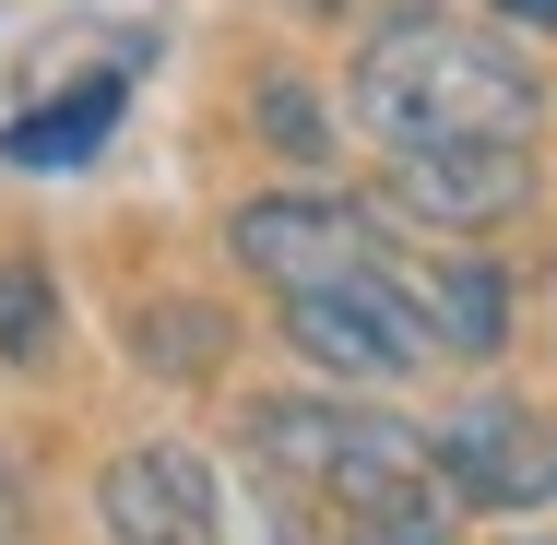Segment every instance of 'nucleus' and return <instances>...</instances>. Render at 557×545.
<instances>
[{
    "mask_svg": "<svg viewBox=\"0 0 557 545\" xmlns=\"http://www.w3.org/2000/svg\"><path fill=\"white\" fill-rule=\"evenodd\" d=\"M356 131L380 143V154H428V143H534V72L498 48V36H474V24H440V12H416V24H380L368 48H356Z\"/></svg>",
    "mask_w": 557,
    "mask_h": 545,
    "instance_id": "nucleus-1",
    "label": "nucleus"
},
{
    "mask_svg": "<svg viewBox=\"0 0 557 545\" xmlns=\"http://www.w3.org/2000/svg\"><path fill=\"white\" fill-rule=\"evenodd\" d=\"M249 462L285 474L297 498H333L344 522H356V510H440L428 428H404V416H380V404L261 392V404H249Z\"/></svg>",
    "mask_w": 557,
    "mask_h": 545,
    "instance_id": "nucleus-2",
    "label": "nucleus"
},
{
    "mask_svg": "<svg viewBox=\"0 0 557 545\" xmlns=\"http://www.w3.org/2000/svg\"><path fill=\"white\" fill-rule=\"evenodd\" d=\"M380 214H404L440 249H474V237L534 214V143H428V154H392L380 166Z\"/></svg>",
    "mask_w": 557,
    "mask_h": 545,
    "instance_id": "nucleus-3",
    "label": "nucleus"
},
{
    "mask_svg": "<svg viewBox=\"0 0 557 545\" xmlns=\"http://www.w3.org/2000/svg\"><path fill=\"white\" fill-rule=\"evenodd\" d=\"M225 249H237L273 297H297V285H356V273H380V261H392L380 214H368V202H344V190H261V202H237Z\"/></svg>",
    "mask_w": 557,
    "mask_h": 545,
    "instance_id": "nucleus-4",
    "label": "nucleus"
},
{
    "mask_svg": "<svg viewBox=\"0 0 557 545\" xmlns=\"http://www.w3.org/2000/svg\"><path fill=\"white\" fill-rule=\"evenodd\" d=\"M428 462H440V486L462 510H498V522H522V510L557 498V428L534 404H510V392L450 404L440 428H428Z\"/></svg>",
    "mask_w": 557,
    "mask_h": 545,
    "instance_id": "nucleus-5",
    "label": "nucleus"
},
{
    "mask_svg": "<svg viewBox=\"0 0 557 545\" xmlns=\"http://www.w3.org/2000/svg\"><path fill=\"white\" fill-rule=\"evenodd\" d=\"M285 344H297L309 368H333V380H404V368H428L392 261L356 273V285H297V297H285Z\"/></svg>",
    "mask_w": 557,
    "mask_h": 545,
    "instance_id": "nucleus-6",
    "label": "nucleus"
},
{
    "mask_svg": "<svg viewBox=\"0 0 557 545\" xmlns=\"http://www.w3.org/2000/svg\"><path fill=\"white\" fill-rule=\"evenodd\" d=\"M96 522H108V545H225V486L202 450L143 438L96 474Z\"/></svg>",
    "mask_w": 557,
    "mask_h": 545,
    "instance_id": "nucleus-7",
    "label": "nucleus"
},
{
    "mask_svg": "<svg viewBox=\"0 0 557 545\" xmlns=\"http://www.w3.org/2000/svg\"><path fill=\"white\" fill-rule=\"evenodd\" d=\"M404 285V321L428 356H498L510 344V273L474 261V249H428V261H392Z\"/></svg>",
    "mask_w": 557,
    "mask_h": 545,
    "instance_id": "nucleus-8",
    "label": "nucleus"
},
{
    "mask_svg": "<svg viewBox=\"0 0 557 545\" xmlns=\"http://www.w3.org/2000/svg\"><path fill=\"white\" fill-rule=\"evenodd\" d=\"M119 108H131V72H84L72 96H48V108L12 119V166H84L119 131Z\"/></svg>",
    "mask_w": 557,
    "mask_h": 545,
    "instance_id": "nucleus-9",
    "label": "nucleus"
},
{
    "mask_svg": "<svg viewBox=\"0 0 557 545\" xmlns=\"http://www.w3.org/2000/svg\"><path fill=\"white\" fill-rule=\"evenodd\" d=\"M60 344V285H48V261H0V356H48Z\"/></svg>",
    "mask_w": 557,
    "mask_h": 545,
    "instance_id": "nucleus-10",
    "label": "nucleus"
},
{
    "mask_svg": "<svg viewBox=\"0 0 557 545\" xmlns=\"http://www.w3.org/2000/svg\"><path fill=\"white\" fill-rule=\"evenodd\" d=\"M261 143H273V154H297V166H321V154H333V119H321V96H309L297 72H273V84H261Z\"/></svg>",
    "mask_w": 557,
    "mask_h": 545,
    "instance_id": "nucleus-11",
    "label": "nucleus"
},
{
    "mask_svg": "<svg viewBox=\"0 0 557 545\" xmlns=\"http://www.w3.org/2000/svg\"><path fill=\"white\" fill-rule=\"evenodd\" d=\"M143 356H166V368H214L225 356V321H178V297L143 321Z\"/></svg>",
    "mask_w": 557,
    "mask_h": 545,
    "instance_id": "nucleus-12",
    "label": "nucleus"
},
{
    "mask_svg": "<svg viewBox=\"0 0 557 545\" xmlns=\"http://www.w3.org/2000/svg\"><path fill=\"white\" fill-rule=\"evenodd\" d=\"M344 545H450V522H440V510H356Z\"/></svg>",
    "mask_w": 557,
    "mask_h": 545,
    "instance_id": "nucleus-13",
    "label": "nucleus"
},
{
    "mask_svg": "<svg viewBox=\"0 0 557 545\" xmlns=\"http://www.w3.org/2000/svg\"><path fill=\"white\" fill-rule=\"evenodd\" d=\"M309 12H333V24H416V12H440V0H309Z\"/></svg>",
    "mask_w": 557,
    "mask_h": 545,
    "instance_id": "nucleus-14",
    "label": "nucleus"
},
{
    "mask_svg": "<svg viewBox=\"0 0 557 545\" xmlns=\"http://www.w3.org/2000/svg\"><path fill=\"white\" fill-rule=\"evenodd\" d=\"M12 522H24V474L0 462V534H12Z\"/></svg>",
    "mask_w": 557,
    "mask_h": 545,
    "instance_id": "nucleus-15",
    "label": "nucleus"
},
{
    "mask_svg": "<svg viewBox=\"0 0 557 545\" xmlns=\"http://www.w3.org/2000/svg\"><path fill=\"white\" fill-rule=\"evenodd\" d=\"M498 12H510V24H546V36H557V0H498Z\"/></svg>",
    "mask_w": 557,
    "mask_h": 545,
    "instance_id": "nucleus-16",
    "label": "nucleus"
},
{
    "mask_svg": "<svg viewBox=\"0 0 557 545\" xmlns=\"http://www.w3.org/2000/svg\"><path fill=\"white\" fill-rule=\"evenodd\" d=\"M534 545H557V534H534Z\"/></svg>",
    "mask_w": 557,
    "mask_h": 545,
    "instance_id": "nucleus-17",
    "label": "nucleus"
}]
</instances>
